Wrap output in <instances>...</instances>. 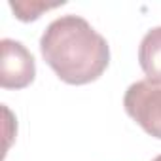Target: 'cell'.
Returning <instances> with one entry per match:
<instances>
[{"label":"cell","mask_w":161,"mask_h":161,"mask_svg":"<svg viewBox=\"0 0 161 161\" xmlns=\"http://www.w3.org/2000/svg\"><path fill=\"white\" fill-rule=\"evenodd\" d=\"M40 53L59 80L86 86L103 76L110 63V46L84 17L61 15L40 38Z\"/></svg>","instance_id":"1"},{"label":"cell","mask_w":161,"mask_h":161,"mask_svg":"<svg viewBox=\"0 0 161 161\" xmlns=\"http://www.w3.org/2000/svg\"><path fill=\"white\" fill-rule=\"evenodd\" d=\"M123 106L150 136L161 140V86L140 80L127 87Z\"/></svg>","instance_id":"2"},{"label":"cell","mask_w":161,"mask_h":161,"mask_svg":"<svg viewBox=\"0 0 161 161\" xmlns=\"http://www.w3.org/2000/svg\"><path fill=\"white\" fill-rule=\"evenodd\" d=\"M0 86L4 89H25L34 82L36 63L32 53L17 40L0 42Z\"/></svg>","instance_id":"3"},{"label":"cell","mask_w":161,"mask_h":161,"mask_svg":"<svg viewBox=\"0 0 161 161\" xmlns=\"http://www.w3.org/2000/svg\"><path fill=\"white\" fill-rule=\"evenodd\" d=\"M138 63L148 82L159 86L161 84V27H153L140 40Z\"/></svg>","instance_id":"4"},{"label":"cell","mask_w":161,"mask_h":161,"mask_svg":"<svg viewBox=\"0 0 161 161\" xmlns=\"http://www.w3.org/2000/svg\"><path fill=\"white\" fill-rule=\"evenodd\" d=\"M64 2H53V4H47V2H38V0H17V2H10V8L14 10L15 17L23 23H29V21H36L44 12H49V10H55L59 6H63Z\"/></svg>","instance_id":"5"},{"label":"cell","mask_w":161,"mask_h":161,"mask_svg":"<svg viewBox=\"0 0 161 161\" xmlns=\"http://www.w3.org/2000/svg\"><path fill=\"white\" fill-rule=\"evenodd\" d=\"M152 161H161V155H157V157H153Z\"/></svg>","instance_id":"6"}]
</instances>
